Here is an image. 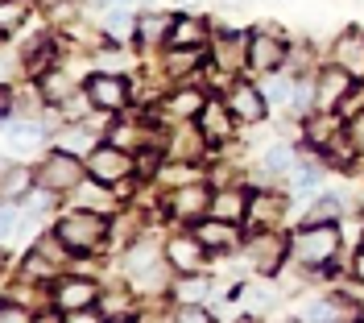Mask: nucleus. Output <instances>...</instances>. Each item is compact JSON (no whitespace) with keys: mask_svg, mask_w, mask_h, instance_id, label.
Here are the masks:
<instances>
[{"mask_svg":"<svg viewBox=\"0 0 364 323\" xmlns=\"http://www.w3.org/2000/svg\"><path fill=\"white\" fill-rule=\"evenodd\" d=\"M174 208H178V216H199L203 208H211V195H207L203 186H186V191H178Z\"/></svg>","mask_w":364,"mask_h":323,"instance_id":"nucleus-19","label":"nucleus"},{"mask_svg":"<svg viewBox=\"0 0 364 323\" xmlns=\"http://www.w3.org/2000/svg\"><path fill=\"white\" fill-rule=\"evenodd\" d=\"M83 183V166H79V158L75 154H50L42 166V186H50V191H75V186Z\"/></svg>","mask_w":364,"mask_h":323,"instance_id":"nucleus-4","label":"nucleus"},{"mask_svg":"<svg viewBox=\"0 0 364 323\" xmlns=\"http://www.w3.org/2000/svg\"><path fill=\"white\" fill-rule=\"evenodd\" d=\"M87 170L95 183H120L124 174H133V158L124 154V149H112V145H100V149H91L87 158Z\"/></svg>","mask_w":364,"mask_h":323,"instance_id":"nucleus-3","label":"nucleus"},{"mask_svg":"<svg viewBox=\"0 0 364 323\" xmlns=\"http://www.w3.org/2000/svg\"><path fill=\"white\" fill-rule=\"evenodd\" d=\"M91 299H95V286L83 277H67L54 290V307H63V311H83V307H91Z\"/></svg>","mask_w":364,"mask_h":323,"instance_id":"nucleus-9","label":"nucleus"},{"mask_svg":"<svg viewBox=\"0 0 364 323\" xmlns=\"http://www.w3.org/2000/svg\"><path fill=\"white\" fill-rule=\"evenodd\" d=\"M104 186H108V183H95V186L79 183L75 191H79V199H83V203H91V211H100V216H104V211H116L112 208V195H108Z\"/></svg>","mask_w":364,"mask_h":323,"instance_id":"nucleus-22","label":"nucleus"},{"mask_svg":"<svg viewBox=\"0 0 364 323\" xmlns=\"http://www.w3.org/2000/svg\"><path fill=\"white\" fill-rule=\"evenodd\" d=\"M211 216H215V220H228V224H236V220L245 216V195H236V191L215 195V199H211Z\"/></svg>","mask_w":364,"mask_h":323,"instance_id":"nucleus-17","label":"nucleus"},{"mask_svg":"<svg viewBox=\"0 0 364 323\" xmlns=\"http://www.w3.org/2000/svg\"><path fill=\"white\" fill-rule=\"evenodd\" d=\"M87 100L100 108V112H116L124 100H129V88L120 75H91L87 79Z\"/></svg>","mask_w":364,"mask_h":323,"instance_id":"nucleus-6","label":"nucleus"},{"mask_svg":"<svg viewBox=\"0 0 364 323\" xmlns=\"http://www.w3.org/2000/svg\"><path fill=\"white\" fill-rule=\"evenodd\" d=\"M203 249L207 245L199 240V236H195V240H191V236H178V240H170L166 253H170V261H174L178 270H195V265L203 261Z\"/></svg>","mask_w":364,"mask_h":323,"instance_id":"nucleus-12","label":"nucleus"},{"mask_svg":"<svg viewBox=\"0 0 364 323\" xmlns=\"http://www.w3.org/2000/svg\"><path fill=\"white\" fill-rule=\"evenodd\" d=\"M336 249H340L336 224H311L306 232H298V240H294L298 261H306V265H327L336 257Z\"/></svg>","mask_w":364,"mask_h":323,"instance_id":"nucleus-2","label":"nucleus"},{"mask_svg":"<svg viewBox=\"0 0 364 323\" xmlns=\"http://www.w3.org/2000/svg\"><path fill=\"white\" fill-rule=\"evenodd\" d=\"M352 79H356V75H348L343 67L323 70L318 83H315V108L318 112H336V108L343 104V95L352 92Z\"/></svg>","mask_w":364,"mask_h":323,"instance_id":"nucleus-5","label":"nucleus"},{"mask_svg":"<svg viewBox=\"0 0 364 323\" xmlns=\"http://www.w3.org/2000/svg\"><path fill=\"white\" fill-rule=\"evenodd\" d=\"M42 145V125H9V154H33Z\"/></svg>","mask_w":364,"mask_h":323,"instance_id":"nucleus-16","label":"nucleus"},{"mask_svg":"<svg viewBox=\"0 0 364 323\" xmlns=\"http://www.w3.org/2000/svg\"><path fill=\"white\" fill-rule=\"evenodd\" d=\"M249 261L261 270V274H273L277 261H282V240H277V236H257L252 249H249Z\"/></svg>","mask_w":364,"mask_h":323,"instance_id":"nucleus-11","label":"nucleus"},{"mask_svg":"<svg viewBox=\"0 0 364 323\" xmlns=\"http://www.w3.org/2000/svg\"><path fill=\"white\" fill-rule=\"evenodd\" d=\"M203 38H207V29L203 21H191V17H178L174 21V29L166 33V46H203Z\"/></svg>","mask_w":364,"mask_h":323,"instance_id":"nucleus-13","label":"nucleus"},{"mask_svg":"<svg viewBox=\"0 0 364 323\" xmlns=\"http://www.w3.org/2000/svg\"><path fill=\"white\" fill-rule=\"evenodd\" d=\"M240 299L249 302V311H265V307H269V302H273V295H269V290H265V286H249V290H245Z\"/></svg>","mask_w":364,"mask_h":323,"instance_id":"nucleus-29","label":"nucleus"},{"mask_svg":"<svg viewBox=\"0 0 364 323\" xmlns=\"http://www.w3.org/2000/svg\"><path fill=\"white\" fill-rule=\"evenodd\" d=\"M0 323H29V315H25L21 307H13V302H9V307H4V315H0Z\"/></svg>","mask_w":364,"mask_h":323,"instance_id":"nucleus-36","label":"nucleus"},{"mask_svg":"<svg viewBox=\"0 0 364 323\" xmlns=\"http://www.w3.org/2000/svg\"><path fill=\"white\" fill-rule=\"evenodd\" d=\"M220 4H224V9H245L249 0H220Z\"/></svg>","mask_w":364,"mask_h":323,"instance_id":"nucleus-39","label":"nucleus"},{"mask_svg":"<svg viewBox=\"0 0 364 323\" xmlns=\"http://www.w3.org/2000/svg\"><path fill=\"white\" fill-rule=\"evenodd\" d=\"M29 186H33V179H29V170H17V166H9V170H4V199H17V195H29Z\"/></svg>","mask_w":364,"mask_h":323,"instance_id":"nucleus-23","label":"nucleus"},{"mask_svg":"<svg viewBox=\"0 0 364 323\" xmlns=\"http://www.w3.org/2000/svg\"><path fill=\"white\" fill-rule=\"evenodd\" d=\"M265 166H269V170H290V166H294V149H290V145L269 149V154H265Z\"/></svg>","mask_w":364,"mask_h":323,"instance_id":"nucleus-28","label":"nucleus"},{"mask_svg":"<svg viewBox=\"0 0 364 323\" xmlns=\"http://www.w3.org/2000/svg\"><path fill=\"white\" fill-rule=\"evenodd\" d=\"M306 319L311 323H356V311H348V302H340V299H323L306 311Z\"/></svg>","mask_w":364,"mask_h":323,"instance_id":"nucleus-14","label":"nucleus"},{"mask_svg":"<svg viewBox=\"0 0 364 323\" xmlns=\"http://www.w3.org/2000/svg\"><path fill=\"white\" fill-rule=\"evenodd\" d=\"M199 125H203L207 137H228V112L220 104H211V100H207L203 112H199Z\"/></svg>","mask_w":364,"mask_h":323,"instance_id":"nucleus-20","label":"nucleus"},{"mask_svg":"<svg viewBox=\"0 0 364 323\" xmlns=\"http://www.w3.org/2000/svg\"><path fill=\"white\" fill-rule=\"evenodd\" d=\"M104 232H108V224L100 220V211H95V216H91V211H70V216L58 220V240H63L67 249H75V253L95 249V245L104 240Z\"/></svg>","mask_w":364,"mask_h":323,"instance_id":"nucleus-1","label":"nucleus"},{"mask_svg":"<svg viewBox=\"0 0 364 323\" xmlns=\"http://www.w3.org/2000/svg\"><path fill=\"white\" fill-rule=\"evenodd\" d=\"M170 29H174V21H166V17H145L141 29H136V38H141V42H154L158 33H170Z\"/></svg>","mask_w":364,"mask_h":323,"instance_id":"nucleus-27","label":"nucleus"},{"mask_svg":"<svg viewBox=\"0 0 364 323\" xmlns=\"http://www.w3.org/2000/svg\"><path fill=\"white\" fill-rule=\"evenodd\" d=\"M340 216H343V199H340V195H318L315 211L306 216V224H336Z\"/></svg>","mask_w":364,"mask_h":323,"instance_id":"nucleus-18","label":"nucleus"},{"mask_svg":"<svg viewBox=\"0 0 364 323\" xmlns=\"http://www.w3.org/2000/svg\"><path fill=\"white\" fill-rule=\"evenodd\" d=\"M178 323H211V315H207L203 307H195V302H186L178 311Z\"/></svg>","mask_w":364,"mask_h":323,"instance_id":"nucleus-33","label":"nucleus"},{"mask_svg":"<svg viewBox=\"0 0 364 323\" xmlns=\"http://www.w3.org/2000/svg\"><path fill=\"white\" fill-rule=\"evenodd\" d=\"M178 4H195V0H178Z\"/></svg>","mask_w":364,"mask_h":323,"instance_id":"nucleus-41","label":"nucleus"},{"mask_svg":"<svg viewBox=\"0 0 364 323\" xmlns=\"http://www.w3.org/2000/svg\"><path fill=\"white\" fill-rule=\"evenodd\" d=\"M352 270H356V277L364 282V253H356V261H352Z\"/></svg>","mask_w":364,"mask_h":323,"instance_id":"nucleus-38","label":"nucleus"},{"mask_svg":"<svg viewBox=\"0 0 364 323\" xmlns=\"http://www.w3.org/2000/svg\"><path fill=\"white\" fill-rule=\"evenodd\" d=\"M67 323H100V319H95V315H87V311H75Z\"/></svg>","mask_w":364,"mask_h":323,"instance_id":"nucleus-37","label":"nucleus"},{"mask_svg":"<svg viewBox=\"0 0 364 323\" xmlns=\"http://www.w3.org/2000/svg\"><path fill=\"white\" fill-rule=\"evenodd\" d=\"M336 63H340L348 75L364 79V38L360 33H343L340 42H336Z\"/></svg>","mask_w":364,"mask_h":323,"instance_id":"nucleus-10","label":"nucleus"},{"mask_svg":"<svg viewBox=\"0 0 364 323\" xmlns=\"http://www.w3.org/2000/svg\"><path fill=\"white\" fill-rule=\"evenodd\" d=\"M195 236L203 240L207 249H232V245H236V228H232L228 220H207V224H199Z\"/></svg>","mask_w":364,"mask_h":323,"instance_id":"nucleus-15","label":"nucleus"},{"mask_svg":"<svg viewBox=\"0 0 364 323\" xmlns=\"http://www.w3.org/2000/svg\"><path fill=\"white\" fill-rule=\"evenodd\" d=\"M348 145H352V154H364V112L352 116V125H348Z\"/></svg>","mask_w":364,"mask_h":323,"instance_id":"nucleus-30","label":"nucleus"},{"mask_svg":"<svg viewBox=\"0 0 364 323\" xmlns=\"http://www.w3.org/2000/svg\"><path fill=\"white\" fill-rule=\"evenodd\" d=\"M240 50H249L245 38H220L215 54H220V63H228V67H240Z\"/></svg>","mask_w":364,"mask_h":323,"instance_id":"nucleus-26","label":"nucleus"},{"mask_svg":"<svg viewBox=\"0 0 364 323\" xmlns=\"http://www.w3.org/2000/svg\"><path fill=\"white\" fill-rule=\"evenodd\" d=\"M29 0H4V13H0V29H4V38H13L17 33V25L29 17Z\"/></svg>","mask_w":364,"mask_h":323,"instance_id":"nucleus-21","label":"nucleus"},{"mask_svg":"<svg viewBox=\"0 0 364 323\" xmlns=\"http://www.w3.org/2000/svg\"><path fill=\"white\" fill-rule=\"evenodd\" d=\"M265 95H269V100H277V104H290L294 83H290V79H273V83H265Z\"/></svg>","mask_w":364,"mask_h":323,"instance_id":"nucleus-31","label":"nucleus"},{"mask_svg":"<svg viewBox=\"0 0 364 323\" xmlns=\"http://www.w3.org/2000/svg\"><path fill=\"white\" fill-rule=\"evenodd\" d=\"M282 216V199H273V195H257L252 199V224H273Z\"/></svg>","mask_w":364,"mask_h":323,"instance_id":"nucleus-24","label":"nucleus"},{"mask_svg":"<svg viewBox=\"0 0 364 323\" xmlns=\"http://www.w3.org/2000/svg\"><path fill=\"white\" fill-rule=\"evenodd\" d=\"M265 100H269V95L257 92L252 83H236V88L228 92V108L240 116V120H261V116H265Z\"/></svg>","mask_w":364,"mask_h":323,"instance_id":"nucleus-8","label":"nucleus"},{"mask_svg":"<svg viewBox=\"0 0 364 323\" xmlns=\"http://www.w3.org/2000/svg\"><path fill=\"white\" fill-rule=\"evenodd\" d=\"M245 58H249L252 70H277L282 58H286V46H282L277 38H269V33H257V38H249Z\"/></svg>","mask_w":364,"mask_h":323,"instance_id":"nucleus-7","label":"nucleus"},{"mask_svg":"<svg viewBox=\"0 0 364 323\" xmlns=\"http://www.w3.org/2000/svg\"><path fill=\"white\" fill-rule=\"evenodd\" d=\"M315 186H318V170H311V166H306V170H298V179L290 183V191H294V195H302V191H315Z\"/></svg>","mask_w":364,"mask_h":323,"instance_id":"nucleus-32","label":"nucleus"},{"mask_svg":"<svg viewBox=\"0 0 364 323\" xmlns=\"http://www.w3.org/2000/svg\"><path fill=\"white\" fill-rule=\"evenodd\" d=\"M203 104H207V100L199 92H178L174 100H170V112H174V116H199V112H203Z\"/></svg>","mask_w":364,"mask_h":323,"instance_id":"nucleus-25","label":"nucleus"},{"mask_svg":"<svg viewBox=\"0 0 364 323\" xmlns=\"http://www.w3.org/2000/svg\"><path fill=\"white\" fill-rule=\"evenodd\" d=\"M108 29H112L116 38H124V33H133V21H129V17H120V13H116V17H108Z\"/></svg>","mask_w":364,"mask_h":323,"instance_id":"nucleus-35","label":"nucleus"},{"mask_svg":"<svg viewBox=\"0 0 364 323\" xmlns=\"http://www.w3.org/2000/svg\"><path fill=\"white\" fill-rule=\"evenodd\" d=\"M38 323H58V311H46V315H42Z\"/></svg>","mask_w":364,"mask_h":323,"instance_id":"nucleus-40","label":"nucleus"},{"mask_svg":"<svg viewBox=\"0 0 364 323\" xmlns=\"http://www.w3.org/2000/svg\"><path fill=\"white\" fill-rule=\"evenodd\" d=\"M203 290H207V282H182V286H178V299L182 302H199V299H203Z\"/></svg>","mask_w":364,"mask_h":323,"instance_id":"nucleus-34","label":"nucleus"}]
</instances>
